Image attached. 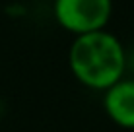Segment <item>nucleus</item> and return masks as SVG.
I'll use <instances>...</instances> for the list:
<instances>
[{
    "label": "nucleus",
    "mask_w": 134,
    "mask_h": 132,
    "mask_svg": "<svg viewBox=\"0 0 134 132\" xmlns=\"http://www.w3.org/2000/svg\"><path fill=\"white\" fill-rule=\"evenodd\" d=\"M57 24L74 35L105 29L113 16V0H54Z\"/></svg>",
    "instance_id": "2"
},
{
    "label": "nucleus",
    "mask_w": 134,
    "mask_h": 132,
    "mask_svg": "<svg viewBox=\"0 0 134 132\" xmlns=\"http://www.w3.org/2000/svg\"><path fill=\"white\" fill-rule=\"evenodd\" d=\"M72 76L82 85L103 91L126 72V49L107 29L74 35L68 51Z\"/></svg>",
    "instance_id": "1"
},
{
    "label": "nucleus",
    "mask_w": 134,
    "mask_h": 132,
    "mask_svg": "<svg viewBox=\"0 0 134 132\" xmlns=\"http://www.w3.org/2000/svg\"><path fill=\"white\" fill-rule=\"evenodd\" d=\"M103 111L117 126L134 130V80L122 76L103 89Z\"/></svg>",
    "instance_id": "3"
}]
</instances>
